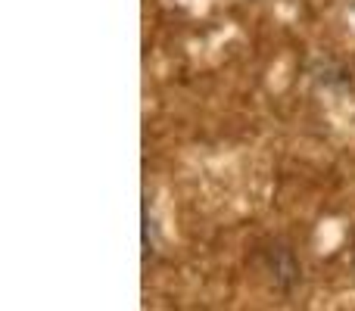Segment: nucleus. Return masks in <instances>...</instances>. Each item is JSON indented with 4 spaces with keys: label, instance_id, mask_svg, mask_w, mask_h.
Returning <instances> with one entry per match:
<instances>
[]
</instances>
